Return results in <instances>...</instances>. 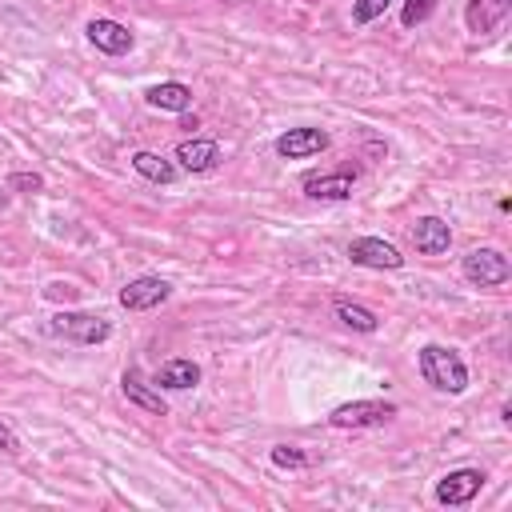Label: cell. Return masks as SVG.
<instances>
[{
    "mask_svg": "<svg viewBox=\"0 0 512 512\" xmlns=\"http://www.w3.org/2000/svg\"><path fill=\"white\" fill-rule=\"evenodd\" d=\"M416 368L424 376V384H432L436 392H448V396H460L468 388V364L460 360L456 348L448 344H424L416 352Z\"/></svg>",
    "mask_w": 512,
    "mask_h": 512,
    "instance_id": "1",
    "label": "cell"
},
{
    "mask_svg": "<svg viewBox=\"0 0 512 512\" xmlns=\"http://www.w3.org/2000/svg\"><path fill=\"white\" fill-rule=\"evenodd\" d=\"M272 464H276V468H304L308 456H304L300 448H292V444H276V448H272Z\"/></svg>",
    "mask_w": 512,
    "mask_h": 512,
    "instance_id": "20",
    "label": "cell"
},
{
    "mask_svg": "<svg viewBox=\"0 0 512 512\" xmlns=\"http://www.w3.org/2000/svg\"><path fill=\"white\" fill-rule=\"evenodd\" d=\"M332 312H336V320H340L344 328H352V332H376V324H380L376 312L364 308V304H356V300H336Z\"/></svg>",
    "mask_w": 512,
    "mask_h": 512,
    "instance_id": "18",
    "label": "cell"
},
{
    "mask_svg": "<svg viewBox=\"0 0 512 512\" xmlns=\"http://www.w3.org/2000/svg\"><path fill=\"white\" fill-rule=\"evenodd\" d=\"M388 4H392V0H356V4H352V20H356V24H372L376 16H384Z\"/></svg>",
    "mask_w": 512,
    "mask_h": 512,
    "instance_id": "21",
    "label": "cell"
},
{
    "mask_svg": "<svg viewBox=\"0 0 512 512\" xmlns=\"http://www.w3.org/2000/svg\"><path fill=\"white\" fill-rule=\"evenodd\" d=\"M144 100L152 108H160V112H188L192 108V88L180 84V80H160V84H152L144 92Z\"/></svg>",
    "mask_w": 512,
    "mask_h": 512,
    "instance_id": "16",
    "label": "cell"
},
{
    "mask_svg": "<svg viewBox=\"0 0 512 512\" xmlns=\"http://www.w3.org/2000/svg\"><path fill=\"white\" fill-rule=\"evenodd\" d=\"M132 168L144 176V180H152V184H172L176 176H180V168H176V160H164L160 152H132Z\"/></svg>",
    "mask_w": 512,
    "mask_h": 512,
    "instance_id": "17",
    "label": "cell"
},
{
    "mask_svg": "<svg viewBox=\"0 0 512 512\" xmlns=\"http://www.w3.org/2000/svg\"><path fill=\"white\" fill-rule=\"evenodd\" d=\"M172 296V284L160 280V276H136L120 288V304L128 312H148V308H160L164 300Z\"/></svg>",
    "mask_w": 512,
    "mask_h": 512,
    "instance_id": "7",
    "label": "cell"
},
{
    "mask_svg": "<svg viewBox=\"0 0 512 512\" xmlns=\"http://www.w3.org/2000/svg\"><path fill=\"white\" fill-rule=\"evenodd\" d=\"M152 384L164 388V392H188V388L200 384V364L188 360V356H172V360H164V364L156 368Z\"/></svg>",
    "mask_w": 512,
    "mask_h": 512,
    "instance_id": "13",
    "label": "cell"
},
{
    "mask_svg": "<svg viewBox=\"0 0 512 512\" xmlns=\"http://www.w3.org/2000/svg\"><path fill=\"white\" fill-rule=\"evenodd\" d=\"M0 452H20V440L4 420H0Z\"/></svg>",
    "mask_w": 512,
    "mask_h": 512,
    "instance_id": "23",
    "label": "cell"
},
{
    "mask_svg": "<svg viewBox=\"0 0 512 512\" xmlns=\"http://www.w3.org/2000/svg\"><path fill=\"white\" fill-rule=\"evenodd\" d=\"M220 164V144L208 140V136H192V140H180L176 144V168L200 176V172H212Z\"/></svg>",
    "mask_w": 512,
    "mask_h": 512,
    "instance_id": "10",
    "label": "cell"
},
{
    "mask_svg": "<svg viewBox=\"0 0 512 512\" xmlns=\"http://www.w3.org/2000/svg\"><path fill=\"white\" fill-rule=\"evenodd\" d=\"M484 480H488V476H484L480 468H452V472H444V476L436 480L432 496H436V504H444V508H460V504H472V500L480 496Z\"/></svg>",
    "mask_w": 512,
    "mask_h": 512,
    "instance_id": "5",
    "label": "cell"
},
{
    "mask_svg": "<svg viewBox=\"0 0 512 512\" xmlns=\"http://www.w3.org/2000/svg\"><path fill=\"white\" fill-rule=\"evenodd\" d=\"M356 184L352 168H336V172H320V176H304V196L312 200H348Z\"/></svg>",
    "mask_w": 512,
    "mask_h": 512,
    "instance_id": "12",
    "label": "cell"
},
{
    "mask_svg": "<svg viewBox=\"0 0 512 512\" xmlns=\"http://www.w3.org/2000/svg\"><path fill=\"white\" fill-rule=\"evenodd\" d=\"M48 332L60 340H72V344H104L112 336V324L96 312H56L48 320Z\"/></svg>",
    "mask_w": 512,
    "mask_h": 512,
    "instance_id": "3",
    "label": "cell"
},
{
    "mask_svg": "<svg viewBox=\"0 0 512 512\" xmlns=\"http://www.w3.org/2000/svg\"><path fill=\"white\" fill-rule=\"evenodd\" d=\"M328 148V132L324 128H288L276 136V156L280 160H308L316 152Z\"/></svg>",
    "mask_w": 512,
    "mask_h": 512,
    "instance_id": "9",
    "label": "cell"
},
{
    "mask_svg": "<svg viewBox=\"0 0 512 512\" xmlns=\"http://www.w3.org/2000/svg\"><path fill=\"white\" fill-rule=\"evenodd\" d=\"M348 260L352 264H360V268H376V272H392V268H400L404 264V256L396 252V244H388V240H380V236H356L352 244H348Z\"/></svg>",
    "mask_w": 512,
    "mask_h": 512,
    "instance_id": "6",
    "label": "cell"
},
{
    "mask_svg": "<svg viewBox=\"0 0 512 512\" xmlns=\"http://www.w3.org/2000/svg\"><path fill=\"white\" fill-rule=\"evenodd\" d=\"M84 32H88V40L96 44V52H104V56H124V52H132V44H136V36H132L120 20H108V16L88 20Z\"/></svg>",
    "mask_w": 512,
    "mask_h": 512,
    "instance_id": "8",
    "label": "cell"
},
{
    "mask_svg": "<svg viewBox=\"0 0 512 512\" xmlns=\"http://www.w3.org/2000/svg\"><path fill=\"white\" fill-rule=\"evenodd\" d=\"M460 272H464V280L468 284H476V288H496V284H504L508 276H512V264H508V256L500 252V248H468L464 252V260H460Z\"/></svg>",
    "mask_w": 512,
    "mask_h": 512,
    "instance_id": "2",
    "label": "cell"
},
{
    "mask_svg": "<svg viewBox=\"0 0 512 512\" xmlns=\"http://www.w3.org/2000/svg\"><path fill=\"white\" fill-rule=\"evenodd\" d=\"M392 416H396L392 400H348V404H336L328 412V424L332 428H380Z\"/></svg>",
    "mask_w": 512,
    "mask_h": 512,
    "instance_id": "4",
    "label": "cell"
},
{
    "mask_svg": "<svg viewBox=\"0 0 512 512\" xmlns=\"http://www.w3.org/2000/svg\"><path fill=\"white\" fill-rule=\"evenodd\" d=\"M120 392H124L128 404H136V408H144V412H152V416H164V412H168L160 388L148 384V380L140 376V368H124V376H120Z\"/></svg>",
    "mask_w": 512,
    "mask_h": 512,
    "instance_id": "11",
    "label": "cell"
},
{
    "mask_svg": "<svg viewBox=\"0 0 512 512\" xmlns=\"http://www.w3.org/2000/svg\"><path fill=\"white\" fill-rule=\"evenodd\" d=\"M412 244H416L420 256H444L448 244H452V228L440 216H420L412 224Z\"/></svg>",
    "mask_w": 512,
    "mask_h": 512,
    "instance_id": "14",
    "label": "cell"
},
{
    "mask_svg": "<svg viewBox=\"0 0 512 512\" xmlns=\"http://www.w3.org/2000/svg\"><path fill=\"white\" fill-rule=\"evenodd\" d=\"M8 188L12 192H40L44 188V176H36V172H12L8 176Z\"/></svg>",
    "mask_w": 512,
    "mask_h": 512,
    "instance_id": "22",
    "label": "cell"
},
{
    "mask_svg": "<svg viewBox=\"0 0 512 512\" xmlns=\"http://www.w3.org/2000/svg\"><path fill=\"white\" fill-rule=\"evenodd\" d=\"M432 12H436V0H404L400 24H404V28H416V24H424Z\"/></svg>",
    "mask_w": 512,
    "mask_h": 512,
    "instance_id": "19",
    "label": "cell"
},
{
    "mask_svg": "<svg viewBox=\"0 0 512 512\" xmlns=\"http://www.w3.org/2000/svg\"><path fill=\"white\" fill-rule=\"evenodd\" d=\"M508 12H512V0H468V4H464V24H468V32L484 36V32H492Z\"/></svg>",
    "mask_w": 512,
    "mask_h": 512,
    "instance_id": "15",
    "label": "cell"
}]
</instances>
